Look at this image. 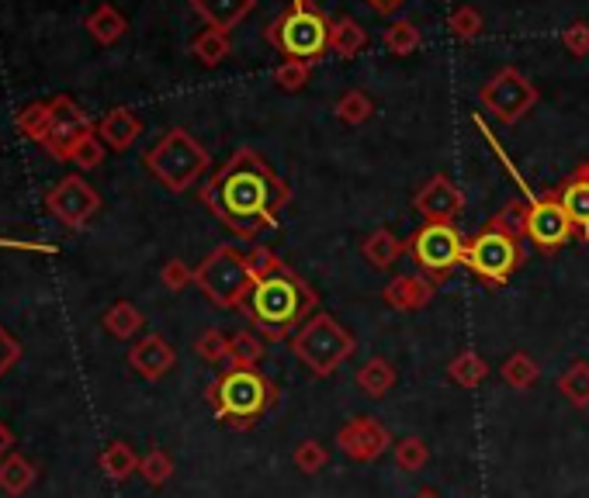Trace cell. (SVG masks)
Returning <instances> with one entry per match:
<instances>
[{"mask_svg": "<svg viewBox=\"0 0 589 498\" xmlns=\"http://www.w3.org/2000/svg\"><path fill=\"white\" fill-rule=\"evenodd\" d=\"M527 239L513 236L510 228L492 215L479 233H475L465 246V266L482 281L486 287H503L513 274L520 271L527 260Z\"/></svg>", "mask_w": 589, "mask_h": 498, "instance_id": "cell-6", "label": "cell"}, {"mask_svg": "<svg viewBox=\"0 0 589 498\" xmlns=\"http://www.w3.org/2000/svg\"><path fill=\"white\" fill-rule=\"evenodd\" d=\"M128 363H132V371L143 374L146 381H160V377H167L170 371H174L177 353H174V347H170L163 336L149 333L139 343H132Z\"/></svg>", "mask_w": 589, "mask_h": 498, "instance_id": "cell-17", "label": "cell"}, {"mask_svg": "<svg viewBox=\"0 0 589 498\" xmlns=\"http://www.w3.org/2000/svg\"><path fill=\"white\" fill-rule=\"evenodd\" d=\"M139 461H143V457L128 444H122V439H111V444L98 457V468L111 477V482H128L132 474H139Z\"/></svg>", "mask_w": 589, "mask_h": 498, "instance_id": "cell-25", "label": "cell"}, {"mask_svg": "<svg viewBox=\"0 0 589 498\" xmlns=\"http://www.w3.org/2000/svg\"><path fill=\"white\" fill-rule=\"evenodd\" d=\"M98 136L108 149H115V152H125L136 146V139L143 136V122H139V114L136 111H128V108H111L105 119L98 122Z\"/></svg>", "mask_w": 589, "mask_h": 498, "instance_id": "cell-19", "label": "cell"}, {"mask_svg": "<svg viewBox=\"0 0 589 498\" xmlns=\"http://www.w3.org/2000/svg\"><path fill=\"white\" fill-rule=\"evenodd\" d=\"M292 464L302 471V474H319L322 468L330 464V450L319 444V439H302L292 453Z\"/></svg>", "mask_w": 589, "mask_h": 498, "instance_id": "cell-40", "label": "cell"}, {"mask_svg": "<svg viewBox=\"0 0 589 498\" xmlns=\"http://www.w3.org/2000/svg\"><path fill=\"white\" fill-rule=\"evenodd\" d=\"M382 46L392 52V55H413L416 49L424 46V35L413 22H392L385 32H382Z\"/></svg>", "mask_w": 589, "mask_h": 498, "instance_id": "cell-34", "label": "cell"}, {"mask_svg": "<svg viewBox=\"0 0 589 498\" xmlns=\"http://www.w3.org/2000/svg\"><path fill=\"white\" fill-rule=\"evenodd\" d=\"M336 119L340 122H344V125H365L368 119H371V114H375V101L368 98V94L365 90H347L344 94V98H340L336 101Z\"/></svg>", "mask_w": 589, "mask_h": 498, "instance_id": "cell-35", "label": "cell"}, {"mask_svg": "<svg viewBox=\"0 0 589 498\" xmlns=\"http://www.w3.org/2000/svg\"><path fill=\"white\" fill-rule=\"evenodd\" d=\"M192 52H195V60L201 66H219L230 60V52H233V42H230V32H219V28H205L195 42H192Z\"/></svg>", "mask_w": 589, "mask_h": 498, "instance_id": "cell-31", "label": "cell"}, {"mask_svg": "<svg viewBox=\"0 0 589 498\" xmlns=\"http://www.w3.org/2000/svg\"><path fill=\"white\" fill-rule=\"evenodd\" d=\"M22 360V343H17L4 325H0V377H4L14 363Z\"/></svg>", "mask_w": 589, "mask_h": 498, "instance_id": "cell-46", "label": "cell"}, {"mask_svg": "<svg viewBox=\"0 0 589 498\" xmlns=\"http://www.w3.org/2000/svg\"><path fill=\"white\" fill-rule=\"evenodd\" d=\"M143 163L167 190L184 195V190H192L208 174L212 157H208V149L187 128H170L157 139V146L146 152Z\"/></svg>", "mask_w": 589, "mask_h": 498, "instance_id": "cell-4", "label": "cell"}, {"mask_svg": "<svg viewBox=\"0 0 589 498\" xmlns=\"http://www.w3.org/2000/svg\"><path fill=\"white\" fill-rule=\"evenodd\" d=\"M254 8L257 0H192V11L208 28H219V32H233Z\"/></svg>", "mask_w": 589, "mask_h": 498, "instance_id": "cell-20", "label": "cell"}, {"mask_svg": "<svg viewBox=\"0 0 589 498\" xmlns=\"http://www.w3.org/2000/svg\"><path fill=\"white\" fill-rule=\"evenodd\" d=\"M32 485H35V464L28 461V457H22L17 450L0 457V491L17 498V495H25Z\"/></svg>", "mask_w": 589, "mask_h": 498, "instance_id": "cell-26", "label": "cell"}, {"mask_svg": "<svg viewBox=\"0 0 589 498\" xmlns=\"http://www.w3.org/2000/svg\"><path fill=\"white\" fill-rule=\"evenodd\" d=\"M433 298H437V284L424 274H398L382 291V301L395 312H424Z\"/></svg>", "mask_w": 589, "mask_h": 498, "instance_id": "cell-18", "label": "cell"}, {"mask_svg": "<svg viewBox=\"0 0 589 498\" xmlns=\"http://www.w3.org/2000/svg\"><path fill=\"white\" fill-rule=\"evenodd\" d=\"M94 128L98 125L87 119V111L73 101L70 94H56V98L49 101V132H46L42 146L52 152L56 160H70V149Z\"/></svg>", "mask_w": 589, "mask_h": 498, "instance_id": "cell-12", "label": "cell"}, {"mask_svg": "<svg viewBox=\"0 0 589 498\" xmlns=\"http://www.w3.org/2000/svg\"><path fill=\"white\" fill-rule=\"evenodd\" d=\"M360 257H365L378 271H389L392 263L406 257V239H398L392 228H375V233L360 242Z\"/></svg>", "mask_w": 589, "mask_h": 498, "instance_id": "cell-22", "label": "cell"}, {"mask_svg": "<svg viewBox=\"0 0 589 498\" xmlns=\"http://www.w3.org/2000/svg\"><path fill=\"white\" fill-rule=\"evenodd\" d=\"M413 208L424 215V222H454L465 212V195L447 174H433L413 195Z\"/></svg>", "mask_w": 589, "mask_h": 498, "instance_id": "cell-15", "label": "cell"}, {"mask_svg": "<svg viewBox=\"0 0 589 498\" xmlns=\"http://www.w3.org/2000/svg\"><path fill=\"white\" fill-rule=\"evenodd\" d=\"M354 381H357V388H360V391L378 401V398H385V395L395 388L398 374H395V368H392V360H385V357H371V360H365V363H360V368H357Z\"/></svg>", "mask_w": 589, "mask_h": 498, "instance_id": "cell-23", "label": "cell"}, {"mask_svg": "<svg viewBox=\"0 0 589 498\" xmlns=\"http://www.w3.org/2000/svg\"><path fill=\"white\" fill-rule=\"evenodd\" d=\"M246 263H250L254 284L236 312H243L254 333H260L268 343L292 339L316 315V287L298 271H292L271 246H254L246 253Z\"/></svg>", "mask_w": 589, "mask_h": 498, "instance_id": "cell-2", "label": "cell"}, {"mask_svg": "<svg viewBox=\"0 0 589 498\" xmlns=\"http://www.w3.org/2000/svg\"><path fill=\"white\" fill-rule=\"evenodd\" d=\"M278 385L260 368H230L225 363V371L208 385L205 401L212 406V415L222 426L246 433L278 406Z\"/></svg>", "mask_w": 589, "mask_h": 498, "instance_id": "cell-3", "label": "cell"}, {"mask_svg": "<svg viewBox=\"0 0 589 498\" xmlns=\"http://www.w3.org/2000/svg\"><path fill=\"white\" fill-rule=\"evenodd\" d=\"M198 198L233 236L257 239L268 228H278L281 208L292 201V187L274 174V166L257 149L240 146L205 180Z\"/></svg>", "mask_w": 589, "mask_h": 498, "instance_id": "cell-1", "label": "cell"}, {"mask_svg": "<svg viewBox=\"0 0 589 498\" xmlns=\"http://www.w3.org/2000/svg\"><path fill=\"white\" fill-rule=\"evenodd\" d=\"M268 357V339L260 333H233L230 336V368H260V360Z\"/></svg>", "mask_w": 589, "mask_h": 498, "instance_id": "cell-30", "label": "cell"}, {"mask_svg": "<svg viewBox=\"0 0 589 498\" xmlns=\"http://www.w3.org/2000/svg\"><path fill=\"white\" fill-rule=\"evenodd\" d=\"M46 208L66 228H84L94 215L101 212V195L81 174H70L46 195Z\"/></svg>", "mask_w": 589, "mask_h": 498, "instance_id": "cell-13", "label": "cell"}, {"mask_svg": "<svg viewBox=\"0 0 589 498\" xmlns=\"http://www.w3.org/2000/svg\"><path fill=\"white\" fill-rule=\"evenodd\" d=\"M11 444H14V436H11V429L0 423V457H8L11 453Z\"/></svg>", "mask_w": 589, "mask_h": 498, "instance_id": "cell-48", "label": "cell"}, {"mask_svg": "<svg viewBox=\"0 0 589 498\" xmlns=\"http://www.w3.org/2000/svg\"><path fill=\"white\" fill-rule=\"evenodd\" d=\"M87 32L94 42H101V46H115L119 38L128 32V22H125V14L115 8V4H101V8H94L90 17H87Z\"/></svg>", "mask_w": 589, "mask_h": 498, "instance_id": "cell-27", "label": "cell"}, {"mask_svg": "<svg viewBox=\"0 0 589 498\" xmlns=\"http://www.w3.org/2000/svg\"><path fill=\"white\" fill-rule=\"evenodd\" d=\"M105 142H101V136H98V128L94 132H87L84 139H77V146L70 149V160L66 163H73V166H81V170H98L101 163H105Z\"/></svg>", "mask_w": 589, "mask_h": 498, "instance_id": "cell-38", "label": "cell"}, {"mask_svg": "<svg viewBox=\"0 0 589 498\" xmlns=\"http://www.w3.org/2000/svg\"><path fill=\"white\" fill-rule=\"evenodd\" d=\"M447 377L454 381L458 388L465 391H475L482 385V381L489 377V363L475 353V350H462V353H454V360L447 363Z\"/></svg>", "mask_w": 589, "mask_h": 498, "instance_id": "cell-28", "label": "cell"}, {"mask_svg": "<svg viewBox=\"0 0 589 498\" xmlns=\"http://www.w3.org/2000/svg\"><path fill=\"white\" fill-rule=\"evenodd\" d=\"M541 90L527 80L517 66H503L489 76L479 90V104L496 119L500 125H517L524 122L530 111L538 108Z\"/></svg>", "mask_w": 589, "mask_h": 498, "instance_id": "cell-10", "label": "cell"}, {"mask_svg": "<svg viewBox=\"0 0 589 498\" xmlns=\"http://www.w3.org/2000/svg\"><path fill=\"white\" fill-rule=\"evenodd\" d=\"M195 353L205 363H225L230 360V336H225L222 329H216V325H208V329L198 333V339H195Z\"/></svg>", "mask_w": 589, "mask_h": 498, "instance_id": "cell-39", "label": "cell"}, {"mask_svg": "<svg viewBox=\"0 0 589 498\" xmlns=\"http://www.w3.org/2000/svg\"><path fill=\"white\" fill-rule=\"evenodd\" d=\"M413 498H441V491H433V488H420Z\"/></svg>", "mask_w": 589, "mask_h": 498, "instance_id": "cell-49", "label": "cell"}, {"mask_svg": "<svg viewBox=\"0 0 589 498\" xmlns=\"http://www.w3.org/2000/svg\"><path fill=\"white\" fill-rule=\"evenodd\" d=\"M524 239L544 257L559 253V249H565L568 242H576L573 222H568L565 208L559 201V190H544V195L527 198V236Z\"/></svg>", "mask_w": 589, "mask_h": 498, "instance_id": "cell-11", "label": "cell"}, {"mask_svg": "<svg viewBox=\"0 0 589 498\" xmlns=\"http://www.w3.org/2000/svg\"><path fill=\"white\" fill-rule=\"evenodd\" d=\"M562 46L573 55H589V25L586 22H573L568 28H562Z\"/></svg>", "mask_w": 589, "mask_h": 498, "instance_id": "cell-45", "label": "cell"}, {"mask_svg": "<svg viewBox=\"0 0 589 498\" xmlns=\"http://www.w3.org/2000/svg\"><path fill=\"white\" fill-rule=\"evenodd\" d=\"M101 322H105V333H108V336H115V339H132V336H139V333H143V325H146L143 312H139L132 301H125V298L111 304Z\"/></svg>", "mask_w": 589, "mask_h": 498, "instance_id": "cell-29", "label": "cell"}, {"mask_svg": "<svg viewBox=\"0 0 589 498\" xmlns=\"http://www.w3.org/2000/svg\"><path fill=\"white\" fill-rule=\"evenodd\" d=\"M559 391L565 395L568 406L586 409L589 406V363L586 360H573L559 377Z\"/></svg>", "mask_w": 589, "mask_h": 498, "instance_id": "cell-32", "label": "cell"}, {"mask_svg": "<svg viewBox=\"0 0 589 498\" xmlns=\"http://www.w3.org/2000/svg\"><path fill=\"white\" fill-rule=\"evenodd\" d=\"M392 461H395L398 471L416 474V471H424V468L430 464V447L424 444L420 436H403V439H395Z\"/></svg>", "mask_w": 589, "mask_h": 498, "instance_id": "cell-33", "label": "cell"}, {"mask_svg": "<svg viewBox=\"0 0 589 498\" xmlns=\"http://www.w3.org/2000/svg\"><path fill=\"white\" fill-rule=\"evenodd\" d=\"M160 281L167 291H184L187 284H195V266H187L184 260H167L163 263V271H160Z\"/></svg>", "mask_w": 589, "mask_h": 498, "instance_id": "cell-43", "label": "cell"}, {"mask_svg": "<svg viewBox=\"0 0 589 498\" xmlns=\"http://www.w3.org/2000/svg\"><path fill=\"white\" fill-rule=\"evenodd\" d=\"M465 246L468 239L454 222H424L406 239V257L416 263V271L424 277L441 284L458 271V266H465Z\"/></svg>", "mask_w": 589, "mask_h": 498, "instance_id": "cell-8", "label": "cell"}, {"mask_svg": "<svg viewBox=\"0 0 589 498\" xmlns=\"http://www.w3.org/2000/svg\"><path fill=\"white\" fill-rule=\"evenodd\" d=\"M139 474H143V482H146V485L160 488V485L170 482V477H174V457H170L167 450H160V447H154L149 453H143Z\"/></svg>", "mask_w": 589, "mask_h": 498, "instance_id": "cell-37", "label": "cell"}, {"mask_svg": "<svg viewBox=\"0 0 589 498\" xmlns=\"http://www.w3.org/2000/svg\"><path fill=\"white\" fill-rule=\"evenodd\" d=\"M336 447L344 450L354 464H375L378 457L392 450V433L371 415H354L351 423L336 429Z\"/></svg>", "mask_w": 589, "mask_h": 498, "instance_id": "cell-14", "label": "cell"}, {"mask_svg": "<svg viewBox=\"0 0 589 498\" xmlns=\"http://www.w3.org/2000/svg\"><path fill=\"white\" fill-rule=\"evenodd\" d=\"M559 201L573 222V239L579 246L589 242V160H582L559 187Z\"/></svg>", "mask_w": 589, "mask_h": 498, "instance_id": "cell-16", "label": "cell"}, {"mask_svg": "<svg viewBox=\"0 0 589 498\" xmlns=\"http://www.w3.org/2000/svg\"><path fill=\"white\" fill-rule=\"evenodd\" d=\"M496 219L510 228L513 236H527V201H510L503 204V212H496Z\"/></svg>", "mask_w": 589, "mask_h": 498, "instance_id": "cell-44", "label": "cell"}, {"mask_svg": "<svg viewBox=\"0 0 589 498\" xmlns=\"http://www.w3.org/2000/svg\"><path fill=\"white\" fill-rule=\"evenodd\" d=\"M263 38L289 60L316 63L330 52V17L312 0H292V8L263 28Z\"/></svg>", "mask_w": 589, "mask_h": 498, "instance_id": "cell-5", "label": "cell"}, {"mask_svg": "<svg viewBox=\"0 0 589 498\" xmlns=\"http://www.w3.org/2000/svg\"><path fill=\"white\" fill-rule=\"evenodd\" d=\"M500 377L506 381V388H513V391H530L541 381V363L530 357L527 350H513L503 360Z\"/></svg>", "mask_w": 589, "mask_h": 498, "instance_id": "cell-24", "label": "cell"}, {"mask_svg": "<svg viewBox=\"0 0 589 498\" xmlns=\"http://www.w3.org/2000/svg\"><path fill=\"white\" fill-rule=\"evenodd\" d=\"M368 4L378 11V14H395L398 8H403L406 4V0H368Z\"/></svg>", "mask_w": 589, "mask_h": 498, "instance_id": "cell-47", "label": "cell"}, {"mask_svg": "<svg viewBox=\"0 0 589 498\" xmlns=\"http://www.w3.org/2000/svg\"><path fill=\"white\" fill-rule=\"evenodd\" d=\"M482 14L475 11L471 4H462V8H454L451 17H447V28L454 32V38H462V42H475V38L482 35Z\"/></svg>", "mask_w": 589, "mask_h": 498, "instance_id": "cell-41", "label": "cell"}, {"mask_svg": "<svg viewBox=\"0 0 589 498\" xmlns=\"http://www.w3.org/2000/svg\"><path fill=\"white\" fill-rule=\"evenodd\" d=\"M17 132L42 146L49 132V101H32L17 111Z\"/></svg>", "mask_w": 589, "mask_h": 498, "instance_id": "cell-36", "label": "cell"}, {"mask_svg": "<svg viewBox=\"0 0 589 498\" xmlns=\"http://www.w3.org/2000/svg\"><path fill=\"white\" fill-rule=\"evenodd\" d=\"M195 284L216 309H240V301L254 284V274L250 263H246V253H240L233 246H216L195 266Z\"/></svg>", "mask_w": 589, "mask_h": 498, "instance_id": "cell-9", "label": "cell"}, {"mask_svg": "<svg viewBox=\"0 0 589 498\" xmlns=\"http://www.w3.org/2000/svg\"><path fill=\"white\" fill-rule=\"evenodd\" d=\"M357 339L347 325H340L330 312H316L292 336V353L312 377H333L354 357Z\"/></svg>", "mask_w": 589, "mask_h": 498, "instance_id": "cell-7", "label": "cell"}, {"mask_svg": "<svg viewBox=\"0 0 589 498\" xmlns=\"http://www.w3.org/2000/svg\"><path fill=\"white\" fill-rule=\"evenodd\" d=\"M309 76H312V63H306V60H284V63L274 70V84H278L281 90L295 94V90H302V87L309 84Z\"/></svg>", "mask_w": 589, "mask_h": 498, "instance_id": "cell-42", "label": "cell"}, {"mask_svg": "<svg viewBox=\"0 0 589 498\" xmlns=\"http://www.w3.org/2000/svg\"><path fill=\"white\" fill-rule=\"evenodd\" d=\"M365 49H368V32L357 17L340 14L336 22H330V52L336 60H357Z\"/></svg>", "mask_w": 589, "mask_h": 498, "instance_id": "cell-21", "label": "cell"}]
</instances>
